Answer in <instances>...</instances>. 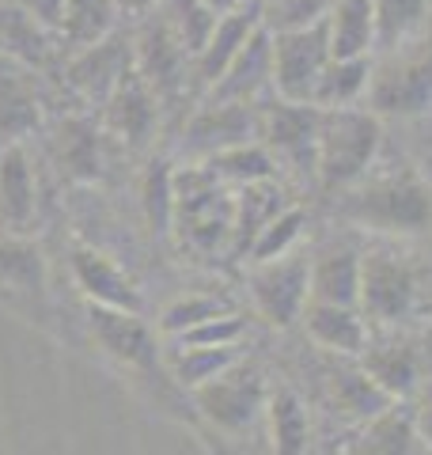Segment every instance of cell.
<instances>
[{"mask_svg": "<svg viewBox=\"0 0 432 455\" xmlns=\"http://www.w3.org/2000/svg\"><path fill=\"white\" fill-rule=\"evenodd\" d=\"M341 217L383 235H417L432 224V190L410 167L368 175L341 194Z\"/></svg>", "mask_w": 432, "mask_h": 455, "instance_id": "obj_1", "label": "cell"}, {"mask_svg": "<svg viewBox=\"0 0 432 455\" xmlns=\"http://www.w3.org/2000/svg\"><path fill=\"white\" fill-rule=\"evenodd\" d=\"M383 148V118L368 107L323 110L319 152H315V179L326 190L345 194L372 175Z\"/></svg>", "mask_w": 432, "mask_h": 455, "instance_id": "obj_2", "label": "cell"}, {"mask_svg": "<svg viewBox=\"0 0 432 455\" xmlns=\"http://www.w3.org/2000/svg\"><path fill=\"white\" fill-rule=\"evenodd\" d=\"M88 331L95 338L99 353L114 361L122 372L137 376L140 383H160L164 391L175 395V379L167 376L164 364V346L160 334L152 331L140 315H125V311H107V307H88Z\"/></svg>", "mask_w": 432, "mask_h": 455, "instance_id": "obj_3", "label": "cell"}, {"mask_svg": "<svg viewBox=\"0 0 432 455\" xmlns=\"http://www.w3.org/2000/svg\"><path fill=\"white\" fill-rule=\"evenodd\" d=\"M380 118H417L432 110V42H417L410 50L383 53L372 68L368 103Z\"/></svg>", "mask_w": 432, "mask_h": 455, "instance_id": "obj_4", "label": "cell"}, {"mask_svg": "<svg viewBox=\"0 0 432 455\" xmlns=\"http://www.w3.org/2000/svg\"><path fill=\"white\" fill-rule=\"evenodd\" d=\"M190 403L201 418L209 421V429L224 436H243L254 429V421L266 414L269 387L266 376L254 364H232L228 372L209 379L205 387L190 391Z\"/></svg>", "mask_w": 432, "mask_h": 455, "instance_id": "obj_5", "label": "cell"}, {"mask_svg": "<svg viewBox=\"0 0 432 455\" xmlns=\"http://www.w3.org/2000/svg\"><path fill=\"white\" fill-rule=\"evenodd\" d=\"M236 202H228L224 182H216L205 167L175 175V224L182 239L197 251H216L232 239Z\"/></svg>", "mask_w": 432, "mask_h": 455, "instance_id": "obj_6", "label": "cell"}, {"mask_svg": "<svg viewBox=\"0 0 432 455\" xmlns=\"http://www.w3.org/2000/svg\"><path fill=\"white\" fill-rule=\"evenodd\" d=\"M330 65L326 23L300 31H273V92L284 103H311Z\"/></svg>", "mask_w": 432, "mask_h": 455, "instance_id": "obj_7", "label": "cell"}, {"mask_svg": "<svg viewBox=\"0 0 432 455\" xmlns=\"http://www.w3.org/2000/svg\"><path fill=\"white\" fill-rule=\"evenodd\" d=\"M417 307H421L417 269L391 251L364 254V281H360V311H364V319L395 326L406 323Z\"/></svg>", "mask_w": 432, "mask_h": 455, "instance_id": "obj_8", "label": "cell"}, {"mask_svg": "<svg viewBox=\"0 0 432 455\" xmlns=\"http://www.w3.org/2000/svg\"><path fill=\"white\" fill-rule=\"evenodd\" d=\"M251 300L269 326L288 331L292 323L304 319L311 304V262L300 259V254L258 262L251 269Z\"/></svg>", "mask_w": 432, "mask_h": 455, "instance_id": "obj_9", "label": "cell"}, {"mask_svg": "<svg viewBox=\"0 0 432 455\" xmlns=\"http://www.w3.org/2000/svg\"><path fill=\"white\" fill-rule=\"evenodd\" d=\"M68 274L88 307H107V311H125V315H144V292L137 281L110 259V254L95 247H72L68 254Z\"/></svg>", "mask_w": 432, "mask_h": 455, "instance_id": "obj_10", "label": "cell"}, {"mask_svg": "<svg viewBox=\"0 0 432 455\" xmlns=\"http://www.w3.org/2000/svg\"><path fill=\"white\" fill-rule=\"evenodd\" d=\"M323 110L315 103H284L277 99L262 110V145L273 152V160L292 164L296 171L315 175V152H319Z\"/></svg>", "mask_w": 432, "mask_h": 455, "instance_id": "obj_11", "label": "cell"}, {"mask_svg": "<svg viewBox=\"0 0 432 455\" xmlns=\"http://www.w3.org/2000/svg\"><path fill=\"white\" fill-rule=\"evenodd\" d=\"M251 107L254 103H212V99H205L201 110L186 122L182 148L197 160H209L224 148L258 140L262 137V114H254Z\"/></svg>", "mask_w": 432, "mask_h": 455, "instance_id": "obj_12", "label": "cell"}, {"mask_svg": "<svg viewBox=\"0 0 432 455\" xmlns=\"http://www.w3.org/2000/svg\"><path fill=\"white\" fill-rule=\"evenodd\" d=\"M133 57H137V73L144 76V84L160 95H179L186 84V68H194V57L182 50V42L175 38V31L167 27V20L160 16V8L152 12V20L144 23V31L137 35V46H133Z\"/></svg>", "mask_w": 432, "mask_h": 455, "instance_id": "obj_13", "label": "cell"}, {"mask_svg": "<svg viewBox=\"0 0 432 455\" xmlns=\"http://www.w3.org/2000/svg\"><path fill=\"white\" fill-rule=\"evenodd\" d=\"M133 68H137L133 46H129L122 35H107L103 42H95V46L76 50V57H72V65H68V84L84 99L103 107Z\"/></svg>", "mask_w": 432, "mask_h": 455, "instance_id": "obj_14", "label": "cell"}, {"mask_svg": "<svg viewBox=\"0 0 432 455\" xmlns=\"http://www.w3.org/2000/svg\"><path fill=\"white\" fill-rule=\"evenodd\" d=\"M262 23H266V4H262V0H247L243 8H236V12H228V16L216 20L212 35L205 42V50L194 57V68H190L194 88L197 92H209L212 84L224 76V68L236 61V53L247 46V38Z\"/></svg>", "mask_w": 432, "mask_h": 455, "instance_id": "obj_15", "label": "cell"}, {"mask_svg": "<svg viewBox=\"0 0 432 455\" xmlns=\"http://www.w3.org/2000/svg\"><path fill=\"white\" fill-rule=\"evenodd\" d=\"M42 125V88L31 65L0 53V140L23 145Z\"/></svg>", "mask_w": 432, "mask_h": 455, "instance_id": "obj_16", "label": "cell"}, {"mask_svg": "<svg viewBox=\"0 0 432 455\" xmlns=\"http://www.w3.org/2000/svg\"><path fill=\"white\" fill-rule=\"evenodd\" d=\"M38 220V182L23 145L0 148V232L27 235Z\"/></svg>", "mask_w": 432, "mask_h": 455, "instance_id": "obj_17", "label": "cell"}, {"mask_svg": "<svg viewBox=\"0 0 432 455\" xmlns=\"http://www.w3.org/2000/svg\"><path fill=\"white\" fill-rule=\"evenodd\" d=\"M262 88H273V31L262 23L224 68V76L205 92L212 103H254Z\"/></svg>", "mask_w": 432, "mask_h": 455, "instance_id": "obj_18", "label": "cell"}, {"mask_svg": "<svg viewBox=\"0 0 432 455\" xmlns=\"http://www.w3.org/2000/svg\"><path fill=\"white\" fill-rule=\"evenodd\" d=\"M304 331L319 349L334 357H360L368 349V319L360 307H338V304H308L304 311Z\"/></svg>", "mask_w": 432, "mask_h": 455, "instance_id": "obj_19", "label": "cell"}, {"mask_svg": "<svg viewBox=\"0 0 432 455\" xmlns=\"http://www.w3.org/2000/svg\"><path fill=\"white\" fill-rule=\"evenodd\" d=\"M360 281H364V254L353 247H334L311 262V300L360 307Z\"/></svg>", "mask_w": 432, "mask_h": 455, "instance_id": "obj_20", "label": "cell"}, {"mask_svg": "<svg viewBox=\"0 0 432 455\" xmlns=\"http://www.w3.org/2000/svg\"><path fill=\"white\" fill-rule=\"evenodd\" d=\"M103 107H107V125L122 140H129V145H140V140L152 137L160 103H156V92L144 84L137 68L118 84V92H114Z\"/></svg>", "mask_w": 432, "mask_h": 455, "instance_id": "obj_21", "label": "cell"}, {"mask_svg": "<svg viewBox=\"0 0 432 455\" xmlns=\"http://www.w3.org/2000/svg\"><path fill=\"white\" fill-rule=\"evenodd\" d=\"M376 8V53H398L428 38L432 0H372Z\"/></svg>", "mask_w": 432, "mask_h": 455, "instance_id": "obj_22", "label": "cell"}, {"mask_svg": "<svg viewBox=\"0 0 432 455\" xmlns=\"http://www.w3.org/2000/svg\"><path fill=\"white\" fill-rule=\"evenodd\" d=\"M53 35H57L53 27L35 20L31 12H23L20 4H12V0H0V53L4 57H16L23 65L42 68L57 50Z\"/></svg>", "mask_w": 432, "mask_h": 455, "instance_id": "obj_23", "label": "cell"}, {"mask_svg": "<svg viewBox=\"0 0 432 455\" xmlns=\"http://www.w3.org/2000/svg\"><path fill=\"white\" fill-rule=\"evenodd\" d=\"M0 296H16V300L46 296V262L27 235L0 232Z\"/></svg>", "mask_w": 432, "mask_h": 455, "instance_id": "obj_24", "label": "cell"}, {"mask_svg": "<svg viewBox=\"0 0 432 455\" xmlns=\"http://www.w3.org/2000/svg\"><path fill=\"white\" fill-rule=\"evenodd\" d=\"M356 361L391 403L410 398L417 379H421V361H417V353L410 346H402V341H383V346H372L368 341V349L360 353Z\"/></svg>", "mask_w": 432, "mask_h": 455, "instance_id": "obj_25", "label": "cell"}, {"mask_svg": "<svg viewBox=\"0 0 432 455\" xmlns=\"http://www.w3.org/2000/svg\"><path fill=\"white\" fill-rule=\"evenodd\" d=\"M372 57H330L326 73L315 88L311 103L319 110H345V107H364L372 88Z\"/></svg>", "mask_w": 432, "mask_h": 455, "instance_id": "obj_26", "label": "cell"}, {"mask_svg": "<svg viewBox=\"0 0 432 455\" xmlns=\"http://www.w3.org/2000/svg\"><path fill=\"white\" fill-rule=\"evenodd\" d=\"M330 57H372L376 53V8L372 0H341L326 20Z\"/></svg>", "mask_w": 432, "mask_h": 455, "instance_id": "obj_27", "label": "cell"}, {"mask_svg": "<svg viewBox=\"0 0 432 455\" xmlns=\"http://www.w3.org/2000/svg\"><path fill=\"white\" fill-rule=\"evenodd\" d=\"M266 425H269V448L273 455H308L311 448V418L304 398L288 387L269 391L266 403Z\"/></svg>", "mask_w": 432, "mask_h": 455, "instance_id": "obj_28", "label": "cell"}, {"mask_svg": "<svg viewBox=\"0 0 432 455\" xmlns=\"http://www.w3.org/2000/svg\"><path fill=\"white\" fill-rule=\"evenodd\" d=\"M164 364L179 391H197L209 379L228 372L232 364H239V346L212 349V346H179V341H171V349H164Z\"/></svg>", "mask_w": 432, "mask_h": 455, "instance_id": "obj_29", "label": "cell"}, {"mask_svg": "<svg viewBox=\"0 0 432 455\" xmlns=\"http://www.w3.org/2000/svg\"><path fill=\"white\" fill-rule=\"evenodd\" d=\"M53 156L61 164V175L76 182L99 179L103 167V148H99V130L88 118H65L53 133Z\"/></svg>", "mask_w": 432, "mask_h": 455, "instance_id": "obj_30", "label": "cell"}, {"mask_svg": "<svg viewBox=\"0 0 432 455\" xmlns=\"http://www.w3.org/2000/svg\"><path fill=\"white\" fill-rule=\"evenodd\" d=\"M417 448H421V440H417L413 414L391 403L383 414L360 425L353 455H417Z\"/></svg>", "mask_w": 432, "mask_h": 455, "instance_id": "obj_31", "label": "cell"}, {"mask_svg": "<svg viewBox=\"0 0 432 455\" xmlns=\"http://www.w3.org/2000/svg\"><path fill=\"white\" fill-rule=\"evenodd\" d=\"M122 4L118 0H65L61 23H57V38L68 42L72 50L95 46L107 35H114Z\"/></svg>", "mask_w": 432, "mask_h": 455, "instance_id": "obj_32", "label": "cell"}, {"mask_svg": "<svg viewBox=\"0 0 432 455\" xmlns=\"http://www.w3.org/2000/svg\"><path fill=\"white\" fill-rule=\"evenodd\" d=\"M284 205H292V202H284V194L277 182H254V187H243L239 197H236V217H232V243L239 254H247L251 243L258 239V232L277 217V212Z\"/></svg>", "mask_w": 432, "mask_h": 455, "instance_id": "obj_33", "label": "cell"}, {"mask_svg": "<svg viewBox=\"0 0 432 455\" xmlns=\"http://www.w3.org/2000/svg\"><path fill=\"white\" fill-rule=\"evenodd\" d=\"M330 403H334L341 418L364 425L376 414H383V410L391 406V398L368 379L364 368L353 364V368H334V372H330Z\"/></svg>", "mask_w": 432, "mask_h": 455, "instance_id": "obj_34", "label": "cell"}, {"mask_svg": "<svg viewBox=\"0 0 432 455\" xmlns=\"http://www.w3.org/2000/svg\"><path fill=\"white\" fill-rule=\"evenodd\" d=\"M273 152L262 145V140H247V145H236V148H224L205 160V171L216 182H232V187H254V182H269L273 179Z\"/></svg>", "mask_w": 432, "mask_h": 455, "instance_id": "obj_35", "label": "cell"}, {"mask_svg": "<svg viewBox=\"0 0 432 455\" xmlns=\"http://www.w3.org/2000/svg\"><path fill=\"white\" fill-rule=\"evenodd\" d=\"M232 311L236 307L228 304L224 296H216V292H190V296H179V300H171L160 311V323H156V331H160V338L175 341L186 331H194V326L209 323V319H220V315H232Z\"/></svg>", "mask_w": 432, "mask_h": 455, "instance_id": "obj_36", "label": "cell"}, {"mask_svg": "<svg viewBox=\"0 0 432 455\" xmlns=\"http://www.w3.org/2000/svg\"><path fill=\"white\" fill-rule=\"evenodd\" d=\"M304 228H308V212L300 209V205H284L277 217H273V220L262 228V232H258L254 243H251V251H247L251 266L284 259V254H296L300 239H304Z\"/></svg>", "mask_w": 432, "mask_h": 455, "instance_id": "obj_37", "label": "cell"}, {"mask_svg": "<svg viewBox=\"0 0 432 455\" xmlns=\"http://www.w3.org/2000/svg\"><path fill=\"white\" fill-rule=\"evenodd\" d=\"M160 16L167 20V27L175 31V38L182 42V50L190 57L205 50L212 27L220 20L212 8L201 4V0H160Z\"/></svg>", "mask_w": 432, "mask_h": 455, "instance_id": "obj_38", "label": "cell"}, {"mask_svg": "<svg viewBox=\"0 0 432 455\" xmlns=\"http://www.w3.org/2000/svg\"><path fill=\"white\" fill-rule=\"evenodd\" d=\"M140 205H144V217H148L152 232L167 235L171 224H175V167L167 160H152L148 171H144Z\"/></svg>", "mask_w": 432, "mask_h": 455, "instance_id": "obj_39", "label": "cell"}, {"mask_svg": "<svg viewBox=\"0 0 432 455\" xmlns=\"http://www.w3.org/2000/svg\"><path fill=\"white\" fill-rule=\"evenodd\" d=\"M341 0H266V27L269 31H300L330 20Z\"/></svg>", "mask_w": 432, "mask_h": 455, "instance_id": "obj_40", "label": "cell"}, {"mask_svg": "<svg viewBox=\"0 0 432 455\" xmlns=\"http://www.w3.org/2000/svg\"><path fill=\"white\" fill-rule=\"evenodd\" d=\"M12 4H20L23 12H31L35 20H42L46 27H53V31H57V23H61V8H65V0H12Z\"/></svg>", "mask_w": 432, "mask_h": 455, "instance_id": "obj_41", "label": "cell"}, {"mask_svg": "<svg viewBox=\"0 0 432 455\" xmlns=\"http://www.w3.org/2000/svg\"><path fill=\"white\" fill-rule=\"evenodd\" d=\"M413 425H417V440H421V448L432 451V403L417 410V414H413Z\"/></svg>", "mask_w": 432, "mask_h": 455, "instance_id": "obj_42", "label": "cell"}, {"mask_svg": "<svg viewBox=\"0 0 432 455\" xmlns=\"http://www.w3.org/2000/svg\"><path fill=\"white\" fill-rule=\"evenodd\" d=\"M201 4H205V8H212L216 16H228V12H236V8H243V4H247V0H201Z\"/></svg>", "mask_w": 432, "mask_h": 455, "instance_id": "obj_43", "label": "cell"}, {"mask_svg": "<svg viewBox=\"0 0 432 455\" xmlns=\"http://www.w3.org/2000/svg\"><path fill=\"white\" fill-rule=\"evenodd\" d=\"M122 8H148V4H160V0H118Z\"/></svg>", "mask_w": 432, "mask_h": 455, "instance_id": "obj_44", "label": "cell"}]
</instances>
